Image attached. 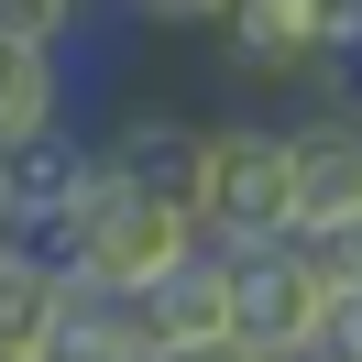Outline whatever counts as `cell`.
I'll use <instances>...</instances> for the list:
<instances>
[{"instance_id": "6da1fadb", "label": "cell", "mask_w": 362, "mask_h": 362, "mask_svg": "<svg viewBox=\"0 0 362 362\" xmlns=\"http://www.w3.org/2000/svg\"><path fill=\"white\" fill-rule=\"evenodd\" d=\"M209 252V230L187 220V209H165V198H143V187H121L110 165H99V187H88V209L66 220V242H55V264L77 274V286H99V296H154L165 274H187Z\"/></svg>"}, {"instance_id": "7a4b0ae2", "label": "cell", "mask_w": 362, "mask_h": 362, "mask_svg": "<svg viewBox=\"0 0 362 362\" xmlns=\"http://www.w3.org/2000/svg\"><path fill=\"white\" fill-rule=\"evenodd\" d=\"M340 308H351V286H340V264L318 242H252V252H230V329H242L252 351L318 362L340 340Z\"/></svg>"}, {"instance_id": "3957f363", "label": "cell", "mask_w": 362, "mask_h": 362, "mask_svg": "<svg viewBox=\"0 0 362 362\" xmlns=\"http://www.w3.org/2000/svg\"><path fill=\"white\" fill-rule=\"evenodd\" d=\"M198 230L220 252L252 242H296V165H286V121H209V176H198Z\"/></svg>"}, {"instance_id": "277c9868", "label": "cell", "mask_w": 362, "mask_h": 362, "mask_svg": "<svg viewBox=\"0 0 362 362\" xmlns=\"http://www.w3.org/2000/svg\"><path fill=\"white\" fill-rule=\"evenodd\" d=\"M220 55L242 88H296L308 110H329L340 55H351V11L340 0H242V11H220Z\"/></svg>"}, {"instance_id": "5b68a950", "label": "cell", "mask_w": 362, "mask_h": 362, "mask_svg": "<svg viewBox=\"0 0 362 362\" xmlns=\"http://www.w3.org/2000/svg\"><path fill=\"white\" fill-rule=\"evenodd\" d=\"M66 0H0V165L66 132Z\"/></svg>"}, {"instance_id": "8992f818", "label": "cell", "mask_w": 362, "mask_h": 362, "mask_svg": "<svg viewBox=\"0 0 362 362\" xmlns=\"http://www.w3.org/2000/svg\"><path fill=\"white\" fill-rule=\"evenodd\" d=\"M286 165H296V242L362 230V121L351 110H296L286 121Z\"/></svg>"}, {"instance_id": "52a82bcc", "label": "cell", "mask_w": 362, "mask_h": 362, "mask_svg": "<svg viewBox=\"0 0 362 362\" xmlns=\"http://www.w3.org/2000/svg\"><path fill=\"white\" fill-rule=\"evenodd\" d=\"M99 165H110L121 187H143V198H165V209H187V220H198L209 121H198V110H121L110 132H99Z\"/></svg>"}, {"instance_id": "ba28073f", "label": "cell", "mask_w": 362, "mask_h": 362, "mask_svg": "<svg viewBox=\"0 0 362 362\" xmlns=\"http://www.w3.org/2000/svg\"><path fill=\"white\" fill-rule=\"evenodd\" d=\"M88 187H99V143L77 132H45L33 154H11V242H33V252H55L66 242V220L88 209Z\"/></svg>"}, {"instance_id": "9c48e42d", "label": "cell", "mask_w": 362, "mask_h": 362, "mask_svg": "<svg viewBox=\"0 0 362 362\" xmlns=\"http://www.w3.org/2000/svg\"><path fill=\"white\" fill-rule=\"evenodd\" d=\"M55 318H66V264L0 242V362H55Z\"/></svg>"}, {"instance_id": "30bf717a", "label": "cell", "mask_w": 362, "mask_h": 362, "mask_svg": "<svg viewBox=\"0 0 362 362\" xmlns=\"http://www.w3.org/2000/svg\"><path fill=\"white\" fill-rule=\"evenodd\" d=\"M143 340H154V362H165V351H198V340H230V252H220V242L143 296Z\"/></svg>"}, {"instance_id": "8fae6325", "label": "cell", "mask_w": 362, "mask_h": 362, "mask_svg": "<svg viewBox=\"0 0 362 362\" xmlns=\"http://www.w3.org/2000/svg\"><path fill=\"white\" fill-rule=\"evenodd\" d=\"M165 362H274V351H252V340L230 329V340H198V351H165Z\"/></svg>"}, {"instance_id": "7c38bea8", "label": "cell", "mask_w": 362, "mask_h": 362, "mask_svg": "<svg viewBox=\"0 0 362 362\" xmlns=\"http://www.w3.org/2000/svg\"><path fill=\"white\" fill-rule=\"evenodd\" d=\"M318 252H329V264H340V286L362 296V230H340V242H318Z\"/></svg>"}, {"instance_id": "4fadbf2b", "label": "cell", "mask_w": 362, "mask_h": 362, "mask_svg": "<svg viewBox=\"0 0 362 362\" xmlns=\"http://www.w3.org/2000/svg\"><path fill=\"white\" fill-rule=\"evenodd\" d=\"M329 351H340V362H362V296L340 308V340H329Z\"/></svg>"}, {"instance_id": "5bb4252c", "label": "cell", "mask_w": 362, "mask_h": 362, "mask_svg": "<svg viewBox=\"0 0 362 362\" xmlns=\"http://www.w3.org/2000/svg\"><path fill=\"white\" fill-rule=\"evenodd\" d=\"M0 242H11V165H0Z\"/></svg>"}]
</instances>
